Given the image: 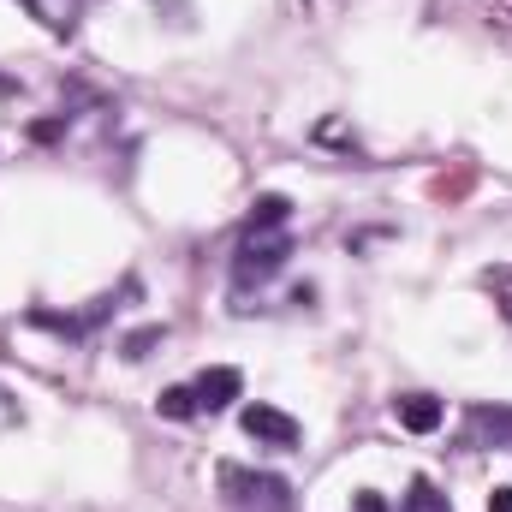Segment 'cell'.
<instances>
[{"mask_svg":"<svg viewBox=\"0 0 512 512\" xmlns=\"http://www.w3.org/2000/svg\"><path fill=\"white\" fill-rule=\"evenodd\" d=\"M155 411L173 417V423H185V417H197V393H191V387H167V393L155 399Z\"/></svg>","mask_w":512,"mask_h":512,"instance_id":"30bf717a","label":"cell"},{"mask_svg":"<svg viewBox=\"0 0 512 512\" xmlns=\"http://www.w3.org/2000/svg\"><path fill=\"white\" fill-rule=\"evenodd\" d=\"M161 334H167V328H137V334H126V340H120V352L137 364V358H149V352L161 346Z\"/></svg>","mask_w":512,"mask_h":512,"instance_id":"8fae6325","label":"cell"},{"mask_svg":"<svg viewBox=\"0 0 512 512\" xmlns=\"http://www.w3.org/2000/svg\"><path fill=\"white\" fill-rule=\"evenodd\" d=\"M489 286H501L507 298H501V310H507V322H512V274H489Z\"/></svg>","mask_w":512,"mask_h":512,"instance_id":"5bb4252c","label":"cell"},{"mask_svg":"<svg viewBox=\"0 0 512 512\" xmlns=\"http://www.w3.org/2000/svg\"><path fill=\"white\" fill-rule=\"evenodd\" d=\"M286 215H292V203H286L280 191H262V197L251 203V227H256V233H280V227H286Z\"/></svg>","mask_w":512,"mask_h":512,"instance_id":"ba28073f","label":"cell"},{"mask_svg":"<svg viewBox=\"0 0 512 512\" xmlns=\"http://www.w3.org/2000/svg\"><path fill=\"white\" fill-rule=\"evenodd\" d=\"M352 512H393V507H387L376 489H358V495H352Z\"/></svg>","mask_w":512,"mask_h":512,"instance_id":"7c38bea8","label":"cell"},{"mask_svg":"<svg viewBox=\"0 0 512 512\" xmlns=\"http://www.w3.org/2000/svg\"><path fill=\"white\" fill-rule=\"evenodd\" d=\"M245 435L256 447H298V417H286L280 405H245Z\"/></svg>","mask_w":512,"mask_h":512,"instance_id":"3957f363","label":"cell"},{"mask_svg":"<svg viewBox=\"0 0 512 512\" xmlns=\"http://www.w3.org/2000/svg\"><path fill=\"white\" fill-rule=\"evenodd\" d=\"M471 447H495V453H512V405H477L471 423H465Z\"/></svg>","mask_w":512,"mask_h":512,"instance_id":"277c9868","label":"cell"},{"mask_svg":"<svg viewBox=\"0 0 512 512\" xmlns=\"http://www.w3.org/2000/svg\"><path fill=\"white\" fill-rule=\"evenodd\" d=\"M12 423H18V399L0 387V429H12Z\"/></svg>","mask_w":512,"mask_h":512,"instance_id":"4fadbf2b","label":"cell"},{"mask_svg":"<svg viewBox=\"0 0 512 512\" xmlns=\"http://www.w3.org/2000/svg\"><path fill=\"white\" fill-rule=\"evenodd\" d=\"M286 256H292V239L286 233H245L239 239V256H233V274H239V286H262V280H274L280 268H286Z\"/></svg>","mask_w":512,"mask_h":512,"instance_id":"7a4b0ae2","label":"cell"},{"mask_svg":"<svg viewBox=\"0 0 512 512\" xmlns=\"http://www.w3.org/2000/svg\"><path fill=\"white\" fill-rule=\"evenodd\" d=\"M221 489L233 495V507H245V512H292V483L286 477H256V471L227 465Z\"/></svg>","mask_w":512,"mask_h":512,"instance_id":"6da1fadb","label":"cell"},{"mask_svg":"<svg viewBox=\"0 0 512 512\" xmlns=\"http://www.w3.org/2000/svg\"><path fill=\"white\" fill-rule=\"evenodd\" d=\"M489 512H512V483H507V489H495V495H489Z\"/></svg>","mask_w":512,"mask_h":512,"instance_id":"9a60e30c","label":"cell"},{"mask_svg":"<svg viewBox=\"0 0 512 512\" xmlns=\"http://www.w3.org/2000/svg\"><path fill=\"white\" fill-rule=\"evenodd\" d=\"M191 393H197V411H227V405L245 393V376H239L233 364H215V370H203V376H197Z\"/></svg>","mask_w":512,"mask_h":512,"instance_id":"5b68a950","label":"cell"},{"mask_svg":"<svg viewBox=\"0 0 512 512\" xmlns=\"http://www.w3.org/2000/svg\"><path fill=\"white\" fill-rule=\"evenodd\" d=\"M399 512H447V495L429 483V477H417L411 489H405V501H399Z\"/></svg>","mask_w":512,"mask_h":512,"instance_id":"9c48e42d","label":"cell"},{"mask_svg":"<svg viewBox=\"0 0 512 512\" xmlns=\"http://www.w3.org/2000/svg\"><path fill=\"white\" fill-rule=\"evenodd\" d=\"M78 6H84V0H24V12L42 18L54 36H72V30H78Z\"/></svg>","mask_w":512,"mask_h":512,"instance_id":"52a82bcc","label":"cell"},{"mask_svg":"<svg viewBox=\"0 0 512 512\" xmlns=\"http://www.w3.org/2000/svg\"><path fill=\"white\" fill-rule=\"evenodd\" d=\"M393 417H399V429H411V435H435L441 429V399H429V393H405V399H393Z\"/></svg>","mask_w":512,"mask_h":512,"instance_id":"8992f818","label":"cell"}]
</instances>
